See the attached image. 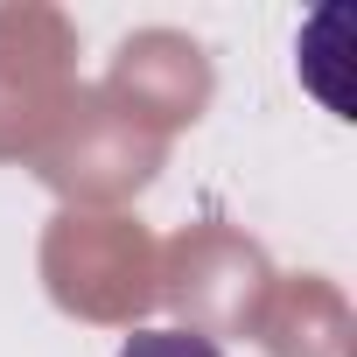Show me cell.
I'll return each mask as SVG.
<instances>
[{
  "label": "cell",
  "mask_w": 357,
  "mask_h": 357,
  "mask_svg": "<svg viewBox=\"0 0 357 357\" xmlns=\"http://www.w3.org/2000/svg\"><path fill=\"white\" fill-rule=\"evenodd\" d=\"M119 357H225V350L204 329H140V336H126Z\"/></svg>",
  "instance_id": "obj_1"
}]
</instances>
